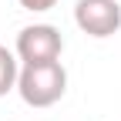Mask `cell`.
Returning <instances> with one entry per match:
<instances>
[{"mask_svg": "<svg viewBox=\"0 0 121 121\" xmlns=\"http://www.w3.org/2000/svg\"><path fill=\"white\" fill-rule=\"evenodd\" d=\"M74 24L87 37H111L121 30V4L118 0H78L74 4Z\"/></svg>", "mask_w": 121, "mask_h": 121, "instance_id": "cell-3", "label": "cell"}, {"mask_svg": "<svg viewBox=\"0 0 121 121\" xmlns=\"http://www.w3.org/2000/svg\"><path fill=\"white\" fill-rule=\"evenodd\" d=\"M17 94L27 108H51L67 94V71L60 60L44 64H20L17 74Z\"/></svg>", "mask_w": 121, "mask_h": 121, "instance_id": "cell-1", "label": "cell"}, {"mask_svg": "<svg viewBox=\"0 0 121 121\" xmlns=\"http://www.w3.org/2000/svg\"><path fill=\"white\" fill-rule=\"evenodd\" d=\"M17 74H20V60H17V54L0 44V98L10 94V91H17Z\"/></svg>", "mask_w": 121, "mask_h": 121, "instance_id": "cell-4", "label": "cell"}, {"mask_svg": "<svg viewBox=\"0 0 121 121\" xmlns=\"http://www.w3.org/2000/svg\"><path fill=\"white\" fill-rule=\"evenodd\" d=\"M17 4H20L24 10H30V13H44V10H51L57 0H17Z\"/></svg>", "mask_w": 121, "mask_h": 121, "instance_id": "cell-5", "label": "cell"}, {"mask_svg": "<svg viewBox=\"0 0 121 121\" xmlns=\"http://www.w3.org/2000/svg\"><path fill=\"white\" fill-rule=\"evenodd\" d=\"M64 37L54 24H30L17 34L13 54L20 64H44V60H60Z\"/></svg>", "mask_w": 121, "mask_h": 121, "instance_id": "cell-2", "label": "cell"}]
</instances>
